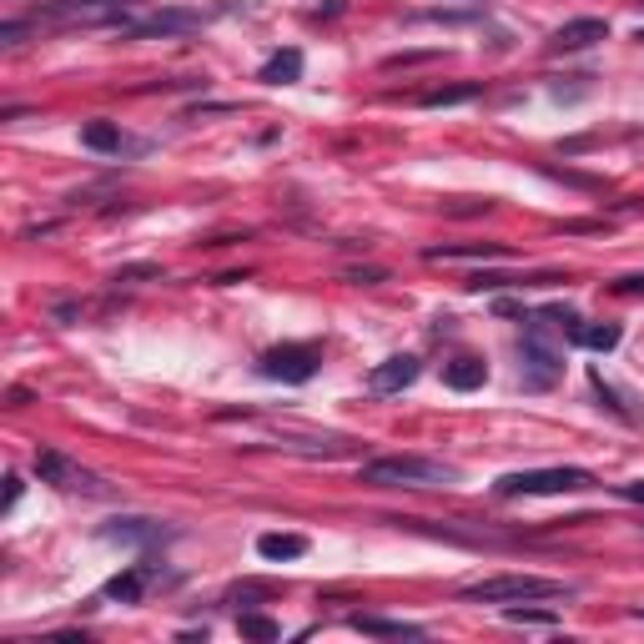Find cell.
Here are the masks:
<instances>
[{
  "mask_svg": "<svg viewBox=\"0 0 644 644\" xmlns=\"http://www.w3.org/2000/svg\"><path fill=\"white\" fill-rule=\"evenodd\" d=\"M463 473L443 459H423V453H382V459L362 463V483L378 489H453Z\"/></svg>",
  "mask_w": 644,
  "mask_h": 644,
  "instance_id": "1",
  "label": "cell"
},
{
  "mask_svg": "<svg viewBox=\"0 0 644 644\" xmlns=\"http://www.w3.org/2000/svg\"><path fill=\"white\" fill-rule=\"evenodd\" d=\"M564 594H574L564 579L493 574V579H473V584H463L459 600H469V604H534V600H564Z\"/></svg>",
  "mask_w": 644,
  "mask_h": 644,
  "instance_id": "2",
  "label": "cell"
},
{
  "mask_svg": "<svg viewBox=\"0 0 644 644\" xmlns=\"http://www.w3.org/2000/svg\"><path fill=\"white\" fill-rule=\"evenodd\" d=\"M594 489L590 469H524V473H503L493 483L499 499H549V493H584Z\"/></svg>",
  "mask_w": 644,
  "mask_h": 644,
  "instance_id": "3",
  "label": "cell"
},
{
  "mask_svg": "<svg viewBox=\"0 0 644 644\" xmlns=\"http://www.w3.org/2000/svg\"><path fill=\"white\" fill-rule=\"evenodd\" d=\"M544 328H549V317L534 313L529 317V328H524V338H519V372H524V388H539V393L564 378V352L544 338Z\"/></svg>",
  "mask_w": 644,
  "mask_h": 644,
  "instance_id": "4",
  "label": "cell"
},
{
  "mask_svg": "<svg viewBox=\"0 0 644 644\" xmlns=\"http://www.w3.org/2000/svg\"><path fill=\"white\" fill-rule=\"evenodd\" d=\"M35 479L51 483V489H61V493H86V499H106L111 493L101 473L81 469V463L67 459L61 448H41V453H35Z\"/></svg>",
  "mask_w": 644,
  "mask_h": 644,
  "instance_id": "5",
  "label": "cell"
},
{
  "mask_svg": "<svg viewBox=\"0 0 644 644\" xmlns=\"http://www.w3.org/2000/svg\"><path fill=\"white\" fill-rule=\"evenodd\" d=\"M317 362H323V352L313 348V343H283V348H267L263 362H257V372L273 382H287V388H297V382H313Z\"/></svg>",
  "mask_w": 644,
  "mask_h": 644,
  "instance_id": "6",
  "label": "cell"
},
{
  "mask_svg": "<svg viewBox=\"0 0 644 644\" xmlns=\"http://www.w3.org/2000/svg\"><path fill=\"white\" fill-rule=\"evenodd\" d=\"M45 16L61 25H116V31H126V0H55Z\"/></svg>",
  "mask_w": 644,
  "mask_h": 644,
  "instance_id": "7",
  "label": "cell"
},
{
  "mask_svg": "<svg viewBox=\"0 0 644 644\" xmlns=\"http://www.w3.org/2000/svg\"><path fill=\"white\" fill-rule=\"evenodd\" d=\"M418 372H423V362L413 358V352H393V358H382L378 368L368 372V388L372 393H403V388H413L418 382Z\"/></svg>",
  "mask_w": 644,
  "mask_h": 644,
  "instance_id": "8",
  "label": "cell"
},
{
  "mask_svg": "<svg viewBox=\"0 0 644 644\" xmlns=\"http://www.w3.org/2000/svg\"><path fill=\"white\" fill-rule=\"evenodd\" d=\"M604 35H610V21H600V16H579V21H564L554 35H549V51H590V45H600Z\"/></svg>",
  "mask_w": 644,
  "mask_h": 644,
  "instance_id": "9",
  "label": "cell"
},
{
  "mask_svg": "<svg viewBox=\"0 0 644 644\" xmlns=\"http://www.w3.org/2000/svg\"><path fill=\"white\" fill-rule=\"evenodd\" d=\"M513 257L503 242H453V247H428L423 263H503Z\"/></svg>",
  "mask_w": 644,
  "mask_h": 644,
  "instance_id": "10",
  "label": "cell"
},
{
  "mask_svg": "<svg viewBox=\"0 0 644 644\" xmlns=\"http://www.w3.org/2000/svg\"><path fill=\"white\" fill-rule=\"evenodd\" d=\"M202 21H207L202 11H156L146 21L126 25V35H182V31H202Z\"/></svg>",
  "mask_w": 644,
  "mask_h": 644,
  "instance_id": "11",
  "label": "cell"
},
{
  "mask_svg": "<svg viewBox=\"0 0 644 644\" xmlns=\"http://www.w3.org/2000/svg\"><path fill=\"white\" fill-rule=\"evenodd\" d=\"M257 81H263V86H293V81H303V51H297V45L273 51L263 61V71H257Z\"/></svg>",
  "mask_w": 644,
  "mask_h": 644,
  "instance_id": "12",
  "label": "cell"
},
{
  "mask_svg": "<svg viewBox=\"0 0 644 644\" xmlns=\"http://www.w3.org/2000/svg\"><path fill=\"white\" fill-rule=\"evenodd\" d=\"M101 539H111V544H162L166 529L152 519H116V524L101 529Z\"/></svg>",
  "mask_w": 644,
  "mask_h": 644,
  "instance_id": "13",
  "label": "cell"
},
{
  "mask_svg": "<svg viewBox=\"0 0 644 644\" xmlns=\"http://www.w3.org/2000/svg\"><path fill=\"white\" fill-rule=\"evenodd\" d=\"M352 630L358 634H382V640H423V624H408V620H382V614H352Z\"/></svg>",
  "mask_w": 644,
  "mask_h": 644,
  "instance_id": "14",
  "label": "cell"
},
{
  "mask_svg": "<svg viewBox=\"0 0 644 644\" xmlns=\"http://www.w3.org/2000/svg\"><path fill=\"white\" fill-rule=\"evenodd\" d=\"M483 96V81H459V86H433L418 96L423 111H448V106H469V101Z\"/></svg>",
  "mask_w": 644,
  "mask_h": 644,
  "instance_id": "15",
  "label": "cell"
},
{
  "mask_svg": "<svg viewBox=\"0 0 644 644\" xmlns=\"http://www.w3.org/2000/svg\"><path fill=\"white\" fill-rule=\"evenodd\" d=\"M443 382L453 388V393H473V388L489 382V362L483 358H453V362H443Z\"/></svg>",
  "mask_w": 644,
  "mask_h": 644,
  "instance_id": "16",
  "label": "cell"
},
{
  "mask_svg": "<svg viewBox=\"0 0 644 644\" xmlns=\"http://www.w3.org/2000/svg\"><path fill=\"white\" fill-rule=\"evenodd\" d=\"M81 146H86V152L116 156V152H126V132H121L116 121H86V126H81Z\"/></svg>",
  "mask_w": 644,
  "mask_h": 644,
  "instance_id": "17",
  "label": "cell"
},
{
  "mask_svg": "<svg viewBox=\"0 0 644 644\" xmlns=\"http://www.w3.org/2000/svg\"><path fill=\"white\" fill-rule=\"evenodd\" d=\"M152 574H156V569H126V574H116V579H106V590H101V594H106V600H121V604H136V600H142V594H146V584H152Z\"/></svg>",
  "mask_w": 644,
  "mask_h": 644,
  "instance_id": "18",
  "label": "cell"
},
{
  "mask_svg": "<svg viewBox=\"0 0 644 644\" xmlns=\"http://www.w3.org/2000/svg\"><path fill=\"white\" fill-rule=\"evenodd\" d=\"M257 554L267 564H283V559H303L307 554V539L303 534H263L257 539Z\"/></svg>",
  "mask_w": 644,
  "mask_h": 644,
  "instance_id": "19",
  "label": "cell"
},
{
  "mask_svg": "<svg viewBox=\"0 0 644 644\" xmlns=\"http://www.w3.org/2000/svg\"><path fill=\"white\" fill-rule=\"evenodd\" d=\"M620 338H624L620 323H584V328L574 333V343H579V348H590V352H614V348H620Z\"/></svg>",
  "mask_w": 644,
  "mask_h": 644,
  "instance_id": "20",
  "label": "cell"
},
{
  "mask_svg": "<svg viewBox=\"0 0 644 644\" xmlns=\"http://www.w3.org/2000/svg\"><path fill=\"white\" fill-rule=\"evenodd\" d=\"M237 630L247 634V640H277V634H283V630H277V620H267V614H242Z\"/></svg>",
  "mask_w": 644,
  "mask_h": 644,
  "instance_id": "21",
  "label": "cell"
},
{
  "mask_svg": "<svg viewBox=\"0 0 644 644\" xmlns=\"http://www.w3.org/2000/svg\"><path fill=\"white\" fill-rule=\"evenodd\" d=\"M590 388H594V393H600V398H604V403H610V408H614V413H620V418H634V413H630V408H624V398H620V393H614L610 382H604V372H600V368H590Z\"/></svg>",
  "mask_w": 644,
  "mask_h": 644,
  "instance_id": "22",
  "label": "cell"
},
{
  "mask_svg": "<svg viewBox=\"0 0 644 644\" xmlns=\"http://www.w3.org/2000/svg\"><path fill=\"white\" fill-rule=\"evenodd\" d=\"M503 614H509L513 624H559V614H554V610H519V604H509Z\"/></svg>",
  "mask_w": 644,
  "mask_h": 644,
  "instance_id": "23",
  "label": "cell"
},
{
  "mask_svg": "<svg viewBox=\"0 0 644 644\" xmlns=\"http://www.w3.org/2000/svg\"><path fill=\"white\" fill-rule=\"evenodd\" d=\"M610 293H620V297H644V273H630V277H620V283H610Z\"/></svg>",
  "mask_w": 644,
  "mask_h": 644,
  "instance_id": "24",
  "label": "cell"
},
{
  "mask_svg": "<svg viewBox=\"0 0 644 644\" xmlns=\"http://www.w3.org/2000/svg\"><path fill=\"white\" fill-rule=\"evenodd\" d=\"M142 277H162V273H156V267H121L116 283H142Z\"/></svg>",
  "mask_w": 644,
  "mask_h": 644,
  "instance_id": "25",
  "label": "cell"
},
{
  "mask_svg": "<svg viewBox=\"0 0 644 644\" xmlns=\"http://www.w3.org/2000/svg\"><path fill=\"white\" fill-rule=\"evenodd\" d=\"M21 489H25V483H21V473H11V479H6V513H11L16 503H21Z\"/></svg>",
  "mask_w": 644,
  "mask_h": 644,
  "instance_id": "26",
  "label": "cell"
},
{
  "mask_svg": "<svg viewBox=\"0 0 644 644\" xmlns=\"http://www.w3.org/2000/svg\"><path fill=\"white\" fill-rule=\"evenodd\" d=\"M382 277H388V273H382V267H352V273H348V283H382Z\"/></svg>",
  "mask_w": 644,
  "mask_h": 644,
  "instance_id": "27",
  "label": "cell"
},
{
  "mask_svg": "<svg viewBox=\"0 0 644 644\" xmlns=\"http://www.w3.org/2000/svg\"><path fill=\"white\" fill-rule=\"evenodd\" d=\"M624 499H634V503H644V479H634V483H624Z\"/></svg>",
  "mask_w": 644,
  "mask_h": 644,
  "instance_id": "28",
  "label": "cell"
},
{
  "mask_svg": "<svg viewBox=\"0 0 644 644\" xmlns=\"http://www.w3.org/2000/svg\"><path fill=\"white\" fill-rule=\"evenodd\" d=\"M634 620H644V610H634Z\"/></svg>",
  "mask_w": 644,
  "mask_h": 644,
  "instance_id": "29",
  "label": "cell"
}]
</instances>
